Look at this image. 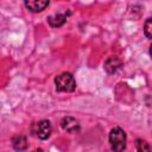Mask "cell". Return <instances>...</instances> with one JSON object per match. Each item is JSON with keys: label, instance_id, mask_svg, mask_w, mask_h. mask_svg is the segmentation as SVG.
Instances as JSON below:
<instances>
[{"label": "cell", "instance_id": "1", "mask_svg": "<svg viewBox=\"0 0 152 152\" xmlns=\"http://www.w3.org/2000/svg\"><path fill=\"white\" fill-rule=\"evenodd\" d=\"M55 84H56V89L58 91L71 93L76 88V82H75L72 75L69 72H63V74L58 75L55 78Z\"/></svg>", "mask_w": 152, "mask_h": 152}, {"label": "cell", "instance_id": "6", "mask_svg": "<svg viewBox=\"0 0 152 152\" xmlns=\"http://www.w3.org/2000/svg\"><path fill=\"white\" fill-rule=\"evenodd\" d=\"M122 65V62L121 59H119L118 57H109L104 64H103V68L104 70L108 72V74H114L116 72V70Z\"/></svg>", "mask_w": 152, "mask_h": 152}, {"label": "cell", "instance_id": "5", "mask_svg": "<svg viewBox=\"0 0 152 152\" xmlns=\"http://www.w3.org/2000/svg\"><path fill=\"white\" fill-rule=\"evenodd\" d=\"M61 126H62V128L64 131L70 132V133L76 132L80 128L78 121L75 118H72V116H65V118H63L62 121H61Z\"/></svg>", "mask_w": 152, "mask_h": 152}, {"label": "cell", "instance_id": "9", "mask_svg": "<svg viewBox=\"0 0 152 152\" xmlns=\"http://www.w3.org/2000/svg\"><path fill=\"white\" fill-rule=\"evenodd\" d=\"M151 30H152V20H151V18H148V19L145 21V26H144V33H145V36H146L148 39H151V37H152Z\"/></svg>", "mask_w": 152, "mask_h": 152}, {"label": "cell", "instance_id": "4", "mask_svg": "<svg viewBox=\"0 0 152 152\" xmlns=\"http://www.w3.org/2000/svg\"><path fill=\"white\" fill-rule=\"evenodd\" d=\"M49 5V0H25V6L31 12H42Z\"/></svg>", "mask_w": 152, "mask_h": 152}, {"label": "cell", "instance_id": "3", "mask_svg": "<svg viewBox=\"0 0 152 152\" xmlns=\"http://www.w3.org/2000/svg\"><path fill=\"white\" fill-rule=\"evenodd\" d=\"M33 133L39 139H48L51 133V125L48 120H42L33 126Z\"/></svg>", "mask_w": 152, "mask_h": 152}, {"label": "cell", "instance_id": "7", "mask_svg": "<svg viewBox=\"0 0 152 152\" xmlns=\"http://www.w3.org/2000/svg\"><path fill=\"white\" fill-rule=\"evenodd\" d=\"M65 20H66V18L63 14H53V15H50L48 18L49 25L51 27H59L65 23Z\"/></svg>", "mask_w": 152, "mask_h": 152}, {"label": "cell", "instance_id": "2", "mask_svg": "<svg viewBox=\"0 0 152 152\" xmlns=\"http://www.w3.org/2000/svg\"><path fill=\"white\" fill-rule=\"evenodd\" d=\"M109 142L112 150L122 151L126 147V133L120 127H114L109 133Z\"/></svg>", "mask_w": 152, "mask_h": 152}, {"label": "cell", "instance_id": "8", "mask_svg": "<svg viewBox=\"0 0 152 152\" xmlns=\"http://www.w3.org/2000/svg\"><path fill=\"white\" fill-rule=\"evenodd\" d=\"M13 147L15 150L23 151L27 147V142H26V138L25 137H15L13 139Z\"/></svg>", "mask_w": 152, "mask_h": 152}, {"label": "cell", "instance_id": "10", "mask_svg": "<svg viewBox=\"0 0 152 152\" xmlns=\"http://www.w3.org/2000/svg\"><path fill=\"white\" fill-rule=\"evenodd\" d=\"M135 144H137V150H138V151H140V152H144V151H150V150H151V147L148 146V144H147L146 141L141 140V139H138Z\"/></svg>", "mask_w": 152, "mask_h": 152}]
</instances>
